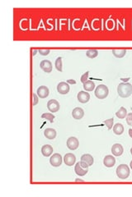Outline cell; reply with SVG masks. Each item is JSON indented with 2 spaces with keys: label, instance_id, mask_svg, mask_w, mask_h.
<instances>
[{
  "label": "cell",
  "instance_id": "obj_1",
  "mask_svg": "<svg viewBox=\"0 0 132 197\" xmlns=\"http://www.w3.org/2000/svg\"><path fill=\"white\" fill-rule=\"evenodd\" d=\"M117 93L121 98H128L132 94V85L127 82H121L117 86Z\"/></svg>",
  "mask_w": 132,
  "mask_h": 197
},
{
  "label": "cell",
  "instance_id": "obj_2",
  "mask_svg": "<svg viewBox=\"0 0 132 197\" xmlns=\"http://www.w3.org/2000/svg\"><path fill=\"white\" fill-rule=\"evenodd\" d=\"M88 165L83 161H80L75 164V167H74V171H75V173L79 176V177H83V176H85L88 172Z\"/></svg>",
  "mask_w": 132,
  "mask_h": 197
},
{
  "label": "cell",
  "instance_id": "obj_3",
  "mask_svg": "<svg viewBox=\"0 0 132 197\" xmlns=\"http://www.w3.org/2000/svg\"><path fill=\"white\" fill-rule=\"evenodd\" d=\"M117 176L120 179H126L130 176V168L126 164H120L117 167Z\"/></svg>",
  "mask_w": 132,
  "mask_h": 197
},
{
  "label": "cell",
  "instance_id": "obj_4",
  "mask_svg": "<svg viewBox=\"0 0 132 197\" xmlns=\"http://www.w3.org/2000/svg\"><path fill=\"white\" fill-rule=\"evenodd\" d=\"M95 96L99 99H103L107 97L109 94V90L105 85H100L98 86L95 90Z\"/></svg>",
  "mask_w": 132,
  "mask_h": 197
},
{
  "label": "cell",
  "instance_id": "obj_5",
  "mask_svg": "<svg viewBox=\"0 0 132 197\" xmlns=\"http://www.w3.org/2000/svg\"><path fill=\"white\" fill-rule=\"evenodd\" d=\"M63 159L62 156L59 154H54L50 158V163L53 167H59L62 164Z\"/></svg>",
  "mask_w": 132,
  "mask_h": 197
},
{
  "label": "cell",
  "instance_id": "obj_6",
  "mask_svg": "<svg viewBox=\"0 0 132 197\" xmlns=\"http://www.w3.org/2000/svg\"><path fill=\"white\" fill-rule=\"evenodd\" d=\"M59 103L55 99H51L47 103V109L51 113H56L59 110Z\"/></svg>",
  "mask_w": 132,
  "mask_h": 197
},
{
  "label": "cell",
  "instance_id": "obj_7",
  "mask_svg": "<svg viewBox=\"0 0 132 197\" xmlns=\"http://www.w3.org/2000/svg\"><path fill=\"white\" fill-rule=\"evenodd\" d=\"M67 147L70 149V150H77L79 145V141L76 137H70L67 140Z\"/></svg>",
  "mask_w": 132,
  "mask_h": 197
},
{
  "label": "cell",
  "instance_id": "obj_8",
  "mask_svg": "<svg viewBox=\"0 0 132 197\" xmlns=\"http://www.w3.org/2000/svg\"><path fill=\"white\" fill-rule=\"evenodd\" d=\"M57 91L60 95H66L70 91V86L67 82H59L57 86Z\"/></svg>",
  "mask_w": 132,
  "mask_h": 197
},
{
  "label": "cell",
  "instance_id": "obj_9",
  "mask_svg": "<svg viewBox=\"0 0 132 197\" xmlns=\"http://www.w3.org/2000/svg\"><path fill=\"white\" fill-rule=\"evenodd\" d=\"M36 94H37L39 98H46L48 97V95L50 94V91H49V89H48L46 86H40V87L37 89Z\"/></svg>",
  "mask_w": 132,
  "mask_h": 197
},
{
  "label": "cell",
  "instance_id": "obj_10",
  "mask_svg": "<svg viewBox=\"0 0 132 197\" xmlns=\"http://www.w3.org/2000/svg\"><path fill=\"white\" fill-rule=\"evenodd\" d=\"M64 161H65V163L67 166H73L75 162H76V158H75V155L71 154V153H69V154H66L65 157H64Z\"/></svg>",
  "mask_w": 132,
  "mask_h": 197
},
{
  "label": "cell",
  "instance_id": "obj_11",
  "mask_svg": "<svg viewBox=\"0 0 132 197\" xmlns=\"http://www.w3.org/2000/svg\"><path fill=\"white\" fill-rule=\"evenodd\" d=\"M77 98L78 100L82 104H86L89 101L90 99V95L88 92L86 91H80L77 95Z\"/></svg>",
  "mask_w": 132,
  "mask_h": 197
},
{
  "label": "cell",
  "instance_id": "obj_12",
  "mask_svg": "<svg viewBox=\"0 0 132 197\" xmlns=\"http://www.w3.org/2000/svg\"><path fill=\"white\" fill-rule=\"evenodd\" d=\"M40 67L46 73H50L52 71V63L49 60H43L40 63Z\"/></svg>",
  "mask_w": 132,
  "mask_h": 197
},
{
  "label": "cell",
  "instance_id": "obj_13",
  "mask_svg": "<svg viewBox=\"0 0 132 197\" xmlns=\"http://www.w3.org/2000/svg\"><path fill=\"white\" fill-rule=\"evenodd\" d=\"M124 152V150H123V147L122 145L120 144H115L113 145L112 147V155H114L115 156H120Z\"/></svg>",
  "mask_w": 132,
  "mask_h": 197
},
{
  "label": "cell",
  "instance_id": "obj_14",
  "mask_svg": "<svg viewBox=\"0 0 132 197\" xmlns=\"http://www.w3.org/2000/svg\"><path fill=\"white\" fill-rule=\"evenodd\" d=\"M116 163V159L112 155H107L103 159V164L106 167L112 168Z\"/></svg>",
  "mask_w": 132,
  "mask_h": 197
},
{
  "label": "cell",
  "instance_id": "obj_15",
  "mask_svg": "<svg viewBox=\"0 0 132 197\" xmlns=\"http://www.w3.org/2000/svg\"><path fill=\"white\" fill-rule=\"evenodd\" d=\"M83 115H84V112H83V110L81 108H75L73 110V112H72V116L76 120L82 119L83 117Z\"/></svg>",
  "mask_w": 132,
  "mask_h": 197
},
{
  "label": "cell",
  "instance_id": "obj_16",
  "mask_svg": "<svg viewBox=\"0 0 132 197\" xmlns=\"http://www.w3.org/2000/svg\"><path fill=\"white\" fill-rule=\"evenodd\" d=\"M41 154L45 157H50L53 154V148L49 145H45L41 148Z\"/></svg>",
  "mask_w": 132,
  "mask_h": 197
},
{
  "label": "cell",
  "instance_id": "obj_17",
  "mask_svg": "<svg viewBox=\"0 0 132 197\" xmlns=\"http://www.w3.org/2000/svg\"><path fill=\"white\" fill-rule=\"evenodd\" d=\"M44 136L49 140H54L56 137V132L53 128H46L44 131Z\"/></svg>",
  "mask_w": 132,
  "mask_h": 197
},
{
  "label": "cell",
  "instance_id": "obj_18",
  "mask_svg": "<svg viewBox=\"0 0 132 197\" xmlns=\"http://www.w3.org/2000/svg\"><path fill=\"white\" fill-rule=\"evenodd\" d=\"M81 161L86 163L88 166H92L94 162V159H93V156L89 155V154H85V155H83L81 156Z\"/></svg>",
  "mask_w": 132,
  "mask_h": 197
},
{
  "label": "cell",
  "instance_id": "obj_19",
  "mask_svg": "<svg viewBox=\"0 0 132 197\" xmlns=\"http://www.w3.org/2000/svg\"><path fill=\"white\" fill-rule=\"evenodd\" d=\"M113 132L117 136H120L124 132V127L121 123H117L116 125L113 126Z\"/></svg>",
  "mask_w": 132,
  "mask_h": 197
},
{
  "label": "cell",
  "instance_id": "obj_20",
  "mask_svg": "<svg viewBox=\"0 0 132 197\" xmlns=\"http://www.w3.org/2000/svg\"><path fill=\"white\" fill-rule=\"evenodd\" d=\"M126 50L125 49H113L112 54L117 58H121L125 55Z\"/></svg>",
  "mask_w": 132,
  "mask_h": 197
},
{
  "label": "cell",
  "instance_id": "obj_21",
  "mask_svg": "<svg viewBox=\"0 0 132 197\" xmlns=\"http://www.w3.org/2000/svg\"><path fill=\"white\" fill-rule=\"evenodd\" d=\"M95 88V84L92 81H87L83 83V89L86 91H93Z\"/></svg>",
  "mask_w": 132,
  "mask_h": 197
},
{
  "label": "cell",
  "instance_id": "obj_22",
  "mask_svg": "<svg viewBox=\"0 0 132 197\" xmlns=\"http://www.w3.org/2000/svg\"><path fill=\"white\" fill-rule=\"evenodd\" d=\"M127 115V110L125 109L124 107H121L120 109L116 113V116L120 119H123L125 118V116Z\"/></svg>",
  "mask_w": 132,
  "mask_h": 197
},
{
  "label": "cell",
  "instance_id": "obj_23",
  "mask_svg": "<svg viewBox=\"0 0 132 197\" xmlns=\"http://www.w3.org/2000/svg\"><path fill=\"white\" fill-rule=\"evenodd\" d=\"M86 55L89 58H94L98 55V51L97 49H89L86 52Z\"/></svg>",
  "mask_w": 132,
  "mask_h": 197
},
{
  "label": "cell",
  "instance_id": "obj_24",
  "mask_svg": "<svg viewBox=\"0 0 132 197\" xmlns=\"http://www.w3.org/2000/svg\"><path fill=\"white\" fill-rule=\"evenodd\" d=\"M41 118L46 119V120H48L51 123H53L54 119V116L52 114H50V113H46V114H43L42 115H41Z\"/></svg>",
  "mask_w": 132,
  "mask_h": 197
},
{
  "label": "cell",
  "instance_id": "obj_25",
  "mask_svg": "<svg viewBox=\"0 0 132 197\" xmlns=\"http://www.w3.org/2000/svg\"><path fill=\"white\" fill-rule=\"evenodd\" d=\"M54 65H55V68L57 69L59 72H62V58H61L59 57L56 58Z\"/></svg>",
  "mask_w": 132,
  "mask_h": 197
},
{
  "label": "cell",
  "instance_id": "obj_26",
  "mask_svg": "<svg viewBox=\"0 0 132 197\" xmlns=\"http://www.w3.org/2000/svg\"><path fill=\"white\" fill-rule=\"evenodd\" d=\"M113 122H114V119H113V118H109V119H107V120H105V121L103 122V123L106 124V126L107 127V129H108V130L112 129Z\"/></svg>",
  "mask_w": 132,
  "mask_h": 197
},
{
  "label": "cell",
  "instance_id": "obj_27",
  "mask_svg": "<svg viewBox=\"0 0 132 197\" xmlns=\"http://www.w3.org/2000/svg\"><path fill=\"white\" fill-rule=\"evenodd\" d=\"M50 52H51L50 49H38V53H39L41 55H42V56H46V55H48V54L50 53Z\"/></svg>",
  "mask_w": 132,
  "mask_h": 197
},
{
  "label": "cell",
  "instance_id": "obj_28",
  "mask_svg": "<svg viewBox=\"0 0 132 197\" xmlns=\"http://www.w3.org/2000/svg\"><path fill=\"white\" fill-rule=\"evenodd\" d=\"M88 74H89V72H86L84 74H83L81 76V78H80V81H81V82L83 84L86 82L87 81H88Z\"/></svg>",
  "mask_w": 132,
  "mask_h": 197
},
{
  "label": "cell",
  "instance_id": "obj_29",
  "mask_svg": "<svg viewBox=\"0 0 132 197\" xmlns=\"http://www.w3.org/2000/svg\"><path fill=\"white\" fill-rule=\"evenodd\" d=\"M126 122H127V124L130 126L132 125V113L131 114H129L127 115V118H126Z\"/></svg>",
  "mask_w": 132,
  "mask_h": 197
},
{
  "label": "cell",
  "instance_id": "obj_30",
  "mask_svg": "<svg viewBox=\"0 0 132 197\" xmlns=\"http://www.w3.org/2000/svg\"><path fill=\"white\" fill-rule=\"evenodd\" d=\"M38 101H39V99H38V95H36V94H33V106L36 105V104H38Z\"/></svg>",
  "mask_w": 132,
  "mask_h": 197
},
{
  "label": "cell",
  "instance_id": "obj_31",
  "mask_svg": "<svg viewBox=\"0 0 132 197\" xmlns=\"http://www.w3.org/2000/svg\"><path fill=\"white\" fill-rule=\"evenodd\" d=\"M67 83L68 84H76V81H75L74 80L69 79V80H67Z\"/></svg>",
  "mask_w": 132,
  "mask_h": 197
},
{
  "label": "cell",
  "instance_id": "obj_32",
  "mask_svg": "<svg viewBox=\"0 0 132 197\" xmlns=\"http://www.w3.org/2000/svg\"><path fill=\"white\" fill-rule=\"evenodd\" d=\"M129 136L132 138V129H129Z\"/></svg>",
  "mask_w": 132,
  "mask_h": 197
},
{
  "label": "cell",
  "instance_id": "obj_33",
  "mask_svg": "<svg viewBox=\"0 0 132 197\" xmlns=\"http://www.w3.org/2000/svg\"><path fill=\"white\" fill-rule=\"evenodd\" d=\"M120 80H122V81H124L125 82H126L127 81H129V80H130V78H126V79H125V78H121Z\"/></svg>",
  "mask_w": 132,
  "mask_h": 197
},
{
  "label": "cell",
  "instance_id": "obj_34",
  "mask_svg": "<svg viewBox=\"0 0 132 197\" xmlns=\"http://www.w3.org/2000/svg\"><path fill=\"white\" fill-rule=\"evenodd\" d=\"M75 181L76 182H83V180H82V179H76Z\"/></svg>",
  "mask_w": 132,
  "mask_h": 197
},
{
  "label": "cell",
  "instance_id": "obj_35",
  "mask_svg": "<svg viewBox=\"0 0 132 197\" xmlns=\"http://www.w3.org/2000/svg\"><path fill=\"white\" fill-rule=\"evenodd\" d=\"M130 166H131V168L132 169V160L131 161V163H130Z\"/></svg>",
  "mask_w": 132,
  "mask_h": 197
},
{
  "label": "cell",
  "instance_id": "obj_36",
  "mask_svg": "<svg viewBox=\"0 0 132 197\" xmlns=\"http://www.w3.org/2000/svg\"><path fill=\"white\" fill-rule=\"evenodd\" d=\"M36 50H34V53H33V55H36Z\"/></svg>",
  "mask_w": 132,
  "mask_h": 197
},
{
  "label": "cell",
  "instance_id": "obj_37",
  "mask_svg": "<svg viewBox=\"0 0 132 197\" xmlns=\"http://www.w3.org/2000/svg\"><path fill=\"white\" fill-rule=\"evenodd\" d=\"M131 155H132V148H131Z\"/></svg>",
  "mask_w": 132,
  "mask_h": 197
}]
</instances>
